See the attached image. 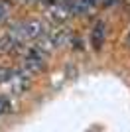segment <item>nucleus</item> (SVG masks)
<instances>
[{
	"mask_svg": "<svg viewBox=\"0 0 130 132\" xmlns=\"http://www.w3.org/2000/svg\"><path fill=\"white\" fill-rule=\"evenodd\" d=\"M10 110H12V101L4 95H0V114H6Z\"/></svg>",
	"mask_w": 130,
	"mask_h": 132,
	"instance_id": "obj_7",
	"label": "nucleus"
},
{
	"mask_svg": "<svg viewBox=\"0 0 130 132\" xmlns=\"http://www.w3.org/2000/svg\"><path fill=\"white\" fill-rule=\"evenodd\" d=\"M22 69H26L30 75H36V73L43 71L45 69V51H42L36 45H30L26 50H22Z\"/></svg>",
	"mask_w": 130,
	"mask_h": 132,
	"instance_id": "obj_2",
	"label": "nucleus"
},
{
	"mask_svg": "<svg viewBox=\"0 0 130 132\" xmlns=\"http://www.w3.org/2000/svg\"><path fill=\"white\" fill-rule=\"evenodd\" d=\"M12 75V69H8V67H0V85H4L8 79H10Z\"/></svg>",
	"mask_w": 130,
	"mask_h": 132,
	"instance_id": "obj_9",
	"label": "nucleus"
},
{
	"mask_svg": "<svg viewBox=\"0 0 130 132\" xmlns=\"http://www.w3.org/2000/svg\"><path fill=\"white\" fill-rule=\"evenodd\" d=\"M12 36H16L22 44L24 42H32V39H39L45 34V26H43L42 20H36V18H30V20H24V22H18L16 26L10 30Z\"/></svg>",
	"mask_w": 130,
	"mask_h": 132,
	"instance_id": "obj_1",
	"label": "nucleus"
},
{
	"mask_svg": "<svg viewBox=\"0 0 130 132\" xmlns=\"http://www.w3.org/2000/svg\"><path fill=\"white\" fill-rule=\"evenodd\" d=\"M103 2H104L107 6H110V4H114V2H118V0H103Z\"/></svg>",
	"mask_w": 130,
	"mask_h": 132,
	"instance_id": "obj_12",
	"label": "nucleus"
},
{
	"mask_svg": "<svg viewBox=\"0 0 130 132\" xmlns=\"http://www.w3.org/2000/svg\"><path fill=\"white\" fill-rule=\"evenodd\" d=\"M124 45H126V47L130 50V32L126 34V38H124Z\"/></svg>",
	"mask_w": 130,
	"mask_h": 132,
	"instance_id": "obj_11",
	"label": "nucleus"
},
{
	"mask_svg": "<svg viewBox=\"0 0 130 132\" xmlns=\"http://www.w3.org/2000/svg\"><path fill=\"white\" fill-rule=\"evenodd\" d=\"M24 2H42V4H51L55 0H24Z\"/></svg>",
	"mask_w": 130,
	"mask_h": 132,
	"instance_id": "obj_10",
	"label": "nucleus"
},
{
	"mask_svg": "<svg viewBox=\"0 0 130 132\" xmlns=\"http://www.w3.org/2000/svg\"><path fill=\"white\" fill-rule=\"evenodd\" d=\"M59 2H63L69 8L71 14H81V12H87L89 8H93V4L97 0H59Z\"/></svg>",
	"mask_w": 130,
	"mask_h": 132,
	"instance_id": "obj_6",
	"label": "nucleus"
},
{
	"mask_svg": "<svg viewBox=\"0 0 130 132\" xmlns=\"http://www.w3.org/2000/svg\"><path fill=\"white\" fill-rule=\"evenodd\" d=\"M47 18L51 20V22L55 24V26H61L63 22H67L69 20V16H71V12H69V8L63 4V2H51V4H47Z\"/></svg>",
	"mask_w": 130,
	"mask_h": 132,
	"instance_id": "obj_4",
	"label": "nucleus"
},
{
	"mask_svg": "<svg viewBox=\"0 0 130 132\" xmlns=\"http://www.w3.org/2000/svg\"><path fill=\"white\" fill-rule=\"evenodd\" d=\"M104 39H107V26L104 22H97L91 30V45L95 51H101L104 45Z\"/></svg>",
	"mask_w": 130,
	"mask_h": 132,
	"instance_id": "obj_5",
	"label": "nucleus"
},
{
	"mask_svg": "<svg viewBox=\"0 0 130 132\" xmlns=\"http://www.w3.org/2000/svg\"><path fill=\"white\" fill-rule=\"evenodd\" d=\"M10 8H12V4L8 2V0H0V20H4V18L8 16Z\"/></svg>",
	"mask_w": 130,
	"mask_h": 132,
	"instance_id": "obj_8",
	"label": "nucleus"
},
{
	"mask_svg": "<svg viewBox=\"0 0 130 132\" xmlns=\"http://www.w3.org/2000/svg\"><path fill=\"white\" fill-rule=\"evenodd\" d=\"M6 83H8L12 95H24L32 87V75H30L26 69H16V71H12L10 79Z\"/></svg>",
	"mask_w": 130,
	"mask_h": 132,
	"instance_id": "obj_3",
	"label": "nucleus"
}]
</instances>
